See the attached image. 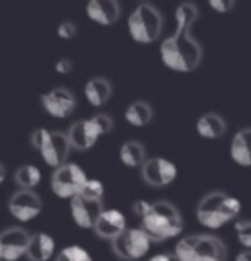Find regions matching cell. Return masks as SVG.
I'll list each match as a JSON object with an SVG mask.
<instances>
[{
  "label": "cell",
  "mask_w": 251,
  "mask_h": 261,
  "mask_svg": "<svg viewBox=\"0 0 251 261\" xmlns=\"http://www.w3.org/2000/svg\"><path fill=\"white\" fill-rule=\"evenodd\" d=\"M104 201H91L78 194L71 199V217L74 223L81 228H93L104 212Z\"/></svg>",
  "instance_id": "5bb4252c"
},
{
  "label": "cell",
  "mask_w": 251,
  "mask_h": 261,
  "mask_svg": "<svg viewBox=\"0 0 251 261\" xmlns=\"http://www.w3.org/2000/svg\"><path fill=\"white\" fill-rule=\"evenodd\" d=\"M55 261H93L91 254L78 244L67 246L55 256Z\"/></svg>",
  "instance_id": "cb8c5ba5"
},
{
  "label": "cell",
  "mask_w": 251,
  "mask_h": 261,
  "mask_svg": "<svg viewBox=\"0 0 251 261\" xmlns=\"http://www.w3.org/2000/svg\"><path fill=\"white\" fill-rule=\"evenodd\" d=\"M6 175H7V170H6V167H4V163H0V184L6 180Z\"/></svg>",
  "instance_id": "836d02e7"
},
{
  "label": "cell",
  "mask_w": 251,
  "mask_h": 261,
  "mask_svg": "<svg viewBox=\"0 0 251 261\" xmlns=\"http://www.w3.org/2000/svg\"><path fill=\"white\" fill-rule=\"evenodd\" d=\"M196 261H218V259H208L207 258V259H196Z\"/></svg>",
  "instance_id": "e575fe53"
},
{
  "label": "cell",
  "mask_w": 251,
  "mask_h": 261,
  "mask_svg": "<svg viewBox=\"0 0 251 261\" xmlns=\"http://www.w3.org/2000/svg\"><path fill=\"white\" fill-rule=\"evenodd\" d=\"M72 71V62L69 59H59L57 62H55V72L57 74H62V76H66Z\"/></svg>",
  "instance_id": "4dcf8cb0"
},
{
  "label": "cell",
  "mask_w": 251,
  "mask_h": 261,
  "mask_svg": "<svg viewBox=\"0 0 251 261\" xmlns=\"http://www.w3.org/2000/svg\"><path fill=\"white\" fill-rule=\"evenodd\" d=\"M48 136H50V130L48 129H45V127L35 129L33 133H31V136H30V144L35 148L36 151H40L41 146L45 144V141L48 139Z\"/></svg>",
  "instance_id": "4316f807"
},
{
  "label": "cell",
  "mask_w": 251,
  "mask_h": 261,
  "mask_svg": "<svg viewBox=\"0 0 251 261\" xmlns=\"http://www.w3.org/2000/svg\"><path fill=\"white\" fill-rule=\"evenodd\" d=\"M196 19L198 7L193 2H184L175 9V30L160 45V59L170 71L181 74L193 72L202 64L203 48L193 36Z\"/></svg>",
  "instance_id": "6da1fadb"
},
{
  "label": "cell",
  "mask_w": 251,
  "mask_h": 261,
  "mask_svg": "<svg viewBox=\"0 0 251 261\" xmlns=\"http://www.w3.org/2000/svg\"><path fill=\"white\" fill-rule=\"evenodd\" d=\"M9 213L22 223L35 220L36 217L41 213V199L35 191H26V189H17L11 198H9Z\"/></svg>",
  "instance_id": "30bf717a"
},
{
  "label": "cell",
  "mask_w": 251,
  "mask_h": 261,
  "mask_svg": "<svg viewBox=\"0 0 251 261\" xmlns=\"http://www.w3.org/2000/svg\"><path fill=\"white\" fill-rule=\"evenodd\" d=\"M126 228H128V223H126V217L122 212H119V210H104L98 220H96L95 227H93V230L100 239L114 241L115 237L122 234Z\"/></svg>",
  "instance_id": "9a60e30c"
},
{
  "label": "cell",
  "mask_w": 251,
  "mask_h": 261,
  "mask_svg": "<svg viewBox=\"0 0 251 261\" xmlns=\"http://www.w3.org/2000/svg\"><path fill=\"white\" fill-rule=\"evenodd\" d=\"M104 184L96 179H88L86 184L83 186L80 196L86 199H91V201H104Z\"/></svg>",
  "instance_id": "d4e9b609"
},
{
  "label": "cell",
  "mask_w": 251,
  "mask_h": 261,
  "mask_svg": "<svg viewBox=\"0 0 251 261\" xmlns=\"http://www.w3.org/2000/svg\"><path fill=\"white\" fill-rule=\"evenodd\" d=\"M236 261H251V249H244L236 256Z\"/></svg>",
  "instance_id": "d6a6232c"
},
{
  "label": "cell",
  "mask_w": 251,
  "mask_h": 261,
  "mask_svg": "<svg viewBox=\"0 0 251 261\" xmlns=\"http://www.w3.org/2000/svg\"><path fill=\"white\" fill-rule=\"evenodd\" d=\"M112 96V85L105 77H91L85 85V98L91 107H104Z\"/></svg>",
  "instance_id": "ffe728a7"
},
{
  "label": "cell",
  "mask_w": 251,
  "mask_h": 261,
  "mask_svg": "<svg viewBox=\"0 0 251 261\" xmlns=\"http://www.w3.org/2000/svg\"><path fill=\"white\" fill-rule=\"evenodd\" d=\"M110 244H112L114 254L117 256L119 259H124V261L141 259L143 256H146V253L152 248L150 237L145 234V230H143L141 227L126 228L119 237L110 241Z\"/></svg>",
  "instance_id": "52a82bcc"
},
{
  "label": "cell",
  "mask_w": 251,
  "mask_h": 261,
  "mask_svg": "<svg viewBox=\"0 0 251 261\" xmlns=\"http://www.w3.org/2000/svg\"><path fill=\"white\" fill-rule=\"evenodd\" d=\"M78 35V26L71 21H64L57 26V36L62 40H72Z\"/></svg>",
  "instance_id": "83f0119b"
},
{
  "label": "cell",
  "mask_w": 251,
  "mask_h": 261,
  "mask_svg": "<svg viewBox=\"0 0 251 261\" xmlns=\"http://www.w3.org/2000/svg\"><path fill=\"white\" fill-rule=\"evenodd\" d=\"M88 19L100 26H112L120 17V6L117 0H91L86 6Z\"/></svg>",
  "instance_id": "2e32d148"
},
{
  "label": "cell",
  "mask_w": 251,
  "mask_h": 261,
  "mask_svg": "<svg viewBox=\"0 0 251 261\" xmlns=\"http://www.w3.org/2000/svg\"><path fill=\"white\" fill-rule=\"evenodd\" d=\"M153 109L148 101L136 100L124 110V120L133 127H145L152 122Z\"/></svg>",
  "instance_id": "44dd1931"
},
{
  "label": "cell",
  "mask_w": 251,
  "mask_h": 261,
  "mask_svg": "<svg viewBox=\"0 0 251 261\" xmlns=\"http://www.w3.org/2000/svg\"><path fill=\"white\" fill-rule=\"evenodd\" d=\"M174 254L179 261H196V259H218L225 261V244L215 236H186L175 246Z\"/></svg>",
  "instance_id": "8992f818"
},
{
  "label": "cell",
  "mask_w": 251,
  "mask_h": 261,
  "mask_svg": "<svg viewBox=\"0 0 251 261\" xmlns=\"http://www.w3.org/2000/svg\"><path fill=\"white\" fill-rule=\"evenodd\" d=\"M241 201L234 196L227 194L225 191H212L199 199L196 206L198 222L203 227L217 230L222 228L239 215Z\"/></svg>",
  "instance_id": "3957f363"
},
{
  "label": "cell",
  "mask_w": 251,
  "mask_h": 261,
  "mask_svg": "<svg viewBox=\"0 0 251 261\" xmlns=\"http://www.w3.org/2000/svg\"><path fill=\"white\" fill-rule=\"evenodd\" d=\"M55 253V241L52 236L38 232L30 237V244L26 249L28 261H48Z\"/></svg>",
  "instance_id": "e0dca14e"
},
{
  "label": "cell",
  "mask_w": 251,
  "mask_h": 261,
  "mask_svg": "<svg viewBox=\"0 0 251 261\" xmlns=\"http://www.w3.org/2000/svg\"><path fill=\"white\" fill-rule=\"evenodd\" d=\"M114 129V120L107 114H95L90 119L74 122L67 129V139L72 150L86 151L96 144V141Z\"/></svg>",
  "instance_id": "5b68a950"
},
{
  "label": "cell",
  "mask_w": 251,
  "mask_h": 261,
  "mask_svg": "<svg viewBox=\"0 0 251 261\" xmlns=\"http://www.w3.org/2000/svg\"><path fill=\"white\" fill-rule=\"evenodd\" d=\"M31 234L22 227H9L0 232L2 261H17L26 254Z\"/></svg>",
  "instance_id": "7c38bea8"
},
{
  "label": "cell",
  "mask_w": 251,
  "mask_h": 261,
  "mask_svg": "<svg viewBox=\"0 0 251 261\" xmlns=\"http://www.w3.org/2000/svg\"><path fill=\"white\" fill-rule=\"evenodd\" d=\"M71 144H69L67 134L60 130H50V136L38 151L43 162L52 169H59L64 163H67L69 153H71Z\"/></svg>",
  "instance_id": "4fadbf2b"
},
{
  "label": "cell",
  "mask_w": 251,
  "mask_h": 261,
  "mask_svg": "<svg viewBox=\"0 0 251 261\" xmlns=\"http://www.w3.org/2000/svg\"><path fill=\"white\" fill-rule=\"evenodd\" d=\"M236 237L239 244L244 246L246 249H251V220H241L236 222Z\"/></svg>",
  "instance_id": "484cf974"
},
{
  "label": "cell",
  "mask_w": 251,
  "mask_h": 261,
  "mask_svg": "<svg viewBox=\"0 0 251 261\" xmlns=\"http://www.w3.org/2000/svg\"><path fill=\"white\" fill-rule=\"evenodd\" d=\"M14 182L19 189H26V191H33L36 186L41 182V172L36 165H31V163H26V165H21L19 169L14 174Z\"/></svg>",
  "instance_id": "603a6c76"
},
{
  "label": "cell",
  "mask_w": 251,
  "mask_h": 261,
  "mask_svg": "<svg viewBox=\"0 0 251 261\" xmlns=\"http://www.w3.org/2000/svg\"><path fill=\"white\" fill-rule=\"evenodd\" d=\"M41 107L50 117L54 119H67L76 110V96L67 88H54L48 93L40 96Z\"/></svg>",
  "instance_id": "8fae6325"
},
{
  "label": "cell",
  "mask_w": 251,
  "mask_h": 261,
  "mask_svg": "<svg viewBox=\"0 0 251 261\" xmlns=\"http://www.w3.org/2000/svg\"><path fill=\"white\" fill-rule=\"evenodd\" d=\"M139 172H141L143 180L152 188H165V186L174 182L175 177H178L175 163L164 156L146 158Z\"/></svg>",
  "instance_id": "9c48e42d"
},
{
  "label": "cell",
  "mask_w": 251,
  "mask_h": 261,
  "mask_svg": "<svg viewBox=\"0 0 251 261\" xmlns=\"http://www.w3.org/2000/svg\"><path fill=\"white\" fill-rule=\"evenodd\" d=\"M208 7L212 11H215L217 14H229L236 7V2L234 0H210Z\"/></svg>",
  "instance_id": "f1b7e54d"
},
{
  "label": "cell",
  "mask_w": 251,
  "mask_h": 261,
  "mask_svg": "<svg viewBox=\"0 0 251 261\" xmlns=\"http://www.w3.org/2000/svg\"><path fill=\"white\" fill-rule=\"evenodd\" d=\"M119 158L122 165L129 169H141V165L146 160V150L138 141H126L119 150Z\"/></svg>",
  "instance_id": "7402d4cb"
},
{
  "label": "cell",
  "mask_w": 251,
  "mask_h": 261,
  "mask_svg": "<svg viewBox=\"0 0 251 261\" xmlns=\"http://www.w3.org/2000/svg\"><path fill=\"white\" fill-rule=\"evenodd\" d=\"M152 203L150 201H145V199H138V201L133 203V213L136 215L138 218H143L148 213V210H150Z\"/></svg>",
  "instance_id": "f546056e"
},
{
  "label": "cell",
  "mask_w": 251,
  "mask_h": 261,
  "mask_svg": "<svg viewBox=\"0 0 251 261\" xmlns=\"http://www.w3.org/2000/svg\"><path fill=\"white\" fill-rule=\"evenodd\" d=\"M164 17L155 6L143 2L134 9L128 19V30L131 38L139 45H150L159 40Z\"/></svg>",
  "instance_id": "277c9868"
},
{
  "label": "cell",
  "mask_w": 251,
  "mask_h": 261,
  "mask_svg": "<svg viewBox=\"0 0 251 261\" xmlns=\"http://www.w3.org/2000/svg\"><path fill=\"white\" fill-rule=\"evenodd\" d=\"M229 151L236 165L251 167V127H246L234 134Z\"/></svg>",
  "instance_id": "ac0fdd59"
},
{
  "label": "cell",
  "mask_w": 251,
  "mask_h": 261,
  "mask_svg": "<svg viewBox=\"0 0 251 261\" xmlns=\"http://www.w3.org/2000/svg\"><path fill=\"white\" fill-rule=\"evenodd\" d=\"M148 261H179V258L174 253H160V254L152 256Z\"/></svg>",
  "instance_id": "1f68e13d"
},
{
  "label": "cell",
  "mask_w": 251,
  "mask_h": 261,
  "mask_svg": "<svg viewBox=\"0 0 251 261\" xmlns=\"http://www.w3.org/2000/svg\"><path fill=\"white\" fill-rule=\"evenodd\" d=\"M183 217L179 210L169 201H153L150 210L141 218V228L152 242H164L178 237L183 232Z\"/></svg>",
  "instance_id": "7a4b0ae2"
},
{
  "label": "cell",
  "mask_w": 251,
  "mask_h": 261,
  "mask_svg": "<svg viewBox=\"0 0 251 261\" xmlns=\"http://www.w3.org/2000/svg\"><path fill=\"white\" fill-rule=\"evenodd\" d=\"M0 261H2V254H0Z\"/></svg>",
  "instance_id": "d590c367"
},
{
  "label": "cell",
  "mask_w": 251,
  "mask_h": 261,
  "mask_svg": "<svg viewBox=\"0 0 251 261\" xmlns=\"http://www.w3.org/2000/svg\"><path fill=\"white\" fill-rule=\"evenodd\" d=\"M196 130L205 139H220L227 133V122L217 112H207L198 119Z\"/></svg>",
  "instance_id": "d6986e66"
},
{
  "label": "cell",
  "mask_w": 251,
  "mask_h": 261,
  "mask_svg": "<svg viewBox=\"0 0 251 261\" xmlns=\"http://www.w3.org/2000/svg\"><path fill=\"white\" fill-rule=\"evenodd\" d=\"M86 180H88V177L85 174V170H83L80 165H76V163L67 162V163H64L62 167L54 170L52 179H50V186H52V191L55 196L71 201L72 198H76V196L81 193Z\"/></svg>",
  "instance_id": "ba28073f"
}]
</instances>
